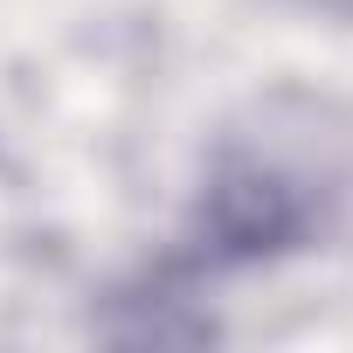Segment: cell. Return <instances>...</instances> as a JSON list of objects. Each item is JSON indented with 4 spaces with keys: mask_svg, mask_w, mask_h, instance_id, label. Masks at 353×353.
Masks as SVG:
<instances>
[{
    "mask_svg": "<svg viewBox=\"0 0 353 353\" xmlns=\"http://www.w3.org/2000/svg\"><path fill=\"white\" fill-rule=\"evenodd\" d=\"M325 8H339V14H353V0H325Z\"/></svg>",
    "mask_w": 353,
    "mask_h": 353,
    "instance_id": "cell-1",
    "label": "cell"
}]
</instances>
